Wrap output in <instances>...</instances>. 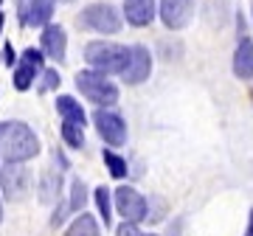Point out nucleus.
Segmentation results:
<instances>
[{"mask_svg": "<svg viewBox=\"0 0 253 236\" xmlns=\"http://www.w3.org/2000/svg\"><path fill=\"white\" fill-rule=\"evenodd\" d=\"M0 155L9 163H26L40 155V138L26 121H6L0 124Z\"/></svg>", "mask_w": 253, "mask_h": 236, "instance_id": "1", "label": "nucleus"}, {"mask_svg": "<svg viewBox=\"0 0 253 236\" xmlns=\"http://www.w3.org/2000/svg\"><path fill=\"white\" fill-rule=\"evenodd\" d=\"M84 62L90 65L93 71H101L113 76V73H124L126 62H129V48L118 45V42H107V39H96L84 45Z\"/></svg>", "mask_w": 253, "mask_h": 236, "instance_id": "2", "label": "nucleus"}, {"mask_svg": "<svg viewBox=\"0 0 253 236\" xmlns=\"http://www.w3.org/2000/svg\"><path fill=\"white\" fill-rule=\"evenodd\" d=\"M76 87L87 101H93L96 107H113L118 101V84L110 82L107 73L101 71H79L76 73Z\"/></svg>", "mask_w": 253, "mask_h": 236, "instance_id": "3", "label": "nucleus"}, {"mask_svg": "<svg viewBox=\"0 0 253 236\" xmlns=\"http://www.w3.org/2000/svg\"><path fill=\"white\" fill-rule=\"evenodd\" d=\"M79 26L99 31V34H118L124 26V14L113 3H90L79 14Z\"/></svg>", "mask_w": 253, "mask_h": 236, "instance_id": "4", "label": "nucleus"}, {"mask_svg": "<svg viewBox=\"0 0 253 236\" xmlns=\"http://www.w3.org/2000/svg\"><path fill=\"white\" fill-rule=\"evenodd\" d=\"M0 189L6 200H23L31 189V172L23 163H6L0 169Z\"/></svg>", "mask_w": 253, "mask_h": 236, "instance_id": "5", "label": "nucleus"}, {"mask_svg": "<svg viewBox=\"0 0 253 236\" xmlns=\"http://www.w3.org/2000/svg\"><path fill=\"white\" fill-rule=\"evenodd\" d=\"M42 59H45V51L40 48H26L17 59V68H14V90H28L34 79L42 73Z\"/></svg>", "mask_w": 253, "mask_h": 236, "instance_id": "6", "label": "nucleus"}, {"mask_svg": "<svg viewBox=\"0 0 253 236\" xmlns=\"http://www.w3.org/2000/svg\"><path fill=\"white\" fill-rule=\"evenodd\" d=\"M116 211L126 222H144L149 217V205H146L144 194L135 191L132 186H121L116 189Z\"/></svg>", "mask_w": 253, "mask_h": 236, "instance_id": "7", "label": "nucleus"}, {"mask_svg": "<svg viewBox=\"0 0 253 236\" xmlns=\"http://www.w3.org/2000/svg\"><path fill=\"white\" fill-rule=\"evenodd\" d=\"M93 124H96L99 135L104 138L107 146H124L126 144V124H124V118L118 116V113L101 107V110H96Z\"/></svg>", "mask_w": 253, "mask_h": 236, "instance_id": "8", "label": "nucleus"}, {"mask_svg": "<svg viewBox=\"0 0 253 236\" xmlns=\"http://www.w3.org/2000/svg\"><path fill=\"white\" fill-rule=\"evenodd\" d=\"M152 76V54L144 45H132L129 48V62H126L121 79L124 84H144Z\"/></svg>", "mask_w": 253, "mask_h": 236, "instance_id": "9", "label": "nucleus"}, {"mask_svg": "<svg viewBox=\"0 0 253 236\" xmlns=\"http://www.w3.org/2000/svg\"><path fill=\"white\" fill-rule=\"evenodd\" d=\"M158 11H161L163 26L169 31H180L194 17V0H161Z\"/></svg>", "mask_w": 253, "mask_h": 236, "instance_id": "10", "label": "nucleus"}, {"mask_svg": "<svg viewBox=\"0 0 253 236\" xmlns=\"http://www.w3.org/2000/svg\"><path fill=\"white\" fill-rule=\"evenodd\" d=\"M40 48L45 51L48 59L62 62L65 54H68V34H65V28L48 23V26L42 28V37H40Z\"/></svg>", "mask_w": 253, "mask_h": 236, "instance_id": "11", "label": "nucleus"}, {"mask_svg": "<svg viewBox=\"0 0 253 236\" xmlns=\"http://www.w3.org/2000/svg\"><path fill=\"white\" fill-rule=\"evenodd\" d=\"M158 14V0H124V20L132 28H146Z\"/></svg>", "mask_w": 253, "mask_h": 236, "instance_id": "12", "label": "nucleus"}, {"mask_svg": "<svg viewBox=\"0 0 253 236\" xmlns=\"http://www.w3.org/2000/svg\"><path fill=\"white\" fill-rule=\"evenodd\" d=\"M54 3L56 0H26L23 6V23L26 26H48L51 17H54Z\"/></svg>", "mask_w": 253, "mask_h": 236, "instance_id": "13", "label": "nucleus"}, {"mask_svg": "<svg viewBox=\"0 0 253 236\" xmlns=\"http://www.w3.org/2000/svg\"><path fill=\"white\" fill-rule=\"evenodd\" d=\"M234 76L242 82H248L253 76V39H248V37L239 39V45L234 51Z\"/></svg>", "mask_w": 253, "mask_h": 236, "instance_id": "14", "label": "nucleus"}, {"mask_svg": "<svg viewBox=\"0 0 253 236\" xmlns=\"http://www.w3.org/2000/svg\"><path fill=\"white\" fill-rule=\"evenodd\" d=\"M56 110H59V116L62 121H76V124H87V116H84V107H82L79 101L73 99V96H59L56 99Z\"/></svg>", "mask_w": 253, "mask_h": 236, "instance_id": "15", "label": "nucleus"}, {"mask_svg": "<svg viewBox=\"0 0 253 236\" xmlns=\"http://www.w3.org/2000/svg\"><path fill=\"white\" fill-rule=\"evenodd\" d=\"M59 191H62V174L51 169L40 177V202H54L59 197Z\"/></svg>", "mask_w": 253, "mask_h": 236, "instance_id": "16", "label": "nucleus"}, {"mask_svg": "<svg viewBox=\"0 0 253 236\" xmlns=\"http://www.w3.org/2000/svg\"><path fill=\"white\" fill-rule=\"evenodd\" d=\"M65 236H101V231H99V222L93 219V214L84 211V214H79V217L68 225Z\"/></svg>", "mask_w": 253, "mask_h": 236, "instance_id": "17", "label": "nucleus"}, {"mask_svg": "<svg viewBox=\"0 0 253 236\" xmlns=\"http://www.w3.org/2000/svg\"><path fill=\"white\" fill-rule=\"evenodd\" d=\"M59 132H62V141L71 149H82L84 146V127L82 124H76V121H62Z\"/></svg>", "mask_w": 253, "mask_h": 236, "instance_id": "18", "label": "nucleus"}, {"mask_svg": "<svg viewBox=\"0 0 253 236\" xmlns=\"http://www.w3.org/2000/svg\"><path fill=\"white\" fill-rule=\"evenodd\" d=\"M93 197H96V208H99V214H101V222L110 225V219H113V200H110L107 186H99V189L93 191Z\"/></svg>", "mask_w": 253, "mask_h": 236, "instance_id": "19", "label": "nucleus"}, {"mask_svg": "<svg viewBox=\"0 0 253 236\" xmlns=\"http://www.w3.org/2000/svg\"><path fill=\"white\" fill-rule=\"evenodd\" d=\"M104 166L110 169V174H113L116 180L126 177V160H124L118 152H110V149H104Z\"/></svg>", "mask_w": 253, "mask_h": 236, "instance_id": "20", "label": "nucleus"}, {"mask_svg": "<svg viewBox=\"0 0 253 236\" xmlns=\"http://www.w3.org/2000/svg\"><path fill=\"white\" fill-rule=\"evenodd\" d=\"M84 200H87V189L82 180L71 183V211H82L84 208Z\"/></svg>", "mask_w": 253, "mask_h": 236, "instance_id": "21", "label": "nucleus"}, {"mask_svg": "<svg viewBox=\"0 0 253 236\" xmlns=\"http://www.w3.org/2000/svg\"><path fill=\"white\" fill-rule=\"evenodd\" d=\"M56 84H59V73H56L54 68H48V71H42V82H40V93H45V90H56Z\"/></svg>", "mask_w": 253, "mask_h": 236, "instance_id": "22", "label": "nucleus"}, {"mask_svg": "<svg viewBox=\"0 0 253 236\" xmlns=\"http://www.w3.org/2000/svg\"><path fill=\"white\" fill-rule=\"evenodd\" d=\"M116 236H144L141 234V228H138V222H121L118 225V231H116Z\"/></svg>", "mask_w": 253, "mask_h": 236, "instance_id": "23", "label": "nucleus"}, {"mask_svg": "<svg viewBox=\"0 0 253 236\" xmlns=\"http://www.w3.org/2000/svg\"><path fill=\"white\" fill-rule=\"evenodd\" d=\"M68 211H71V202H62V205H56V211H54V219H51V225L54 228H59L65 222V217H68Z\"/></svg>", "mask_w": 253, "mask_h": 236, "instance_id": "24", "label": "nucleus"}, {"mask_svg": "<svg viewBox=\"0 0 253 236\" xmlns=\"http://www.w3.org/2000/svg\"><path fill=\"white\" fill-rule=\"evenodd\" d=\"M3 56H6V62H9V65H14V51H11V45L3 48Z\"/></svg>", "mask_w": 253, "mask_h": 236, "instance_id": "25", "label": "nucleus"}, {"mask_svg": "<svg viewBox=\"0 0 253 236\" xmlns=\"http://www.w3.org/2000/svg\"><path fill=\"white\" fill-rule=\"evenodd\" d=\"M245 236H253V211H251V222H248V231H245Z\"/></svg>", "mask_w": 253, "mask_h": 236, "instance_id": "26", "label": "nucleus"}, {"mask_svg": "<svg viewBox=\"0 0 253 236\" xmlns=\"http://www.w3.org/2000/svg\"><path fill=\"white\" fill-rule=\"evenodd\" d=\"M3 23H6V17H3V11H0V34H3Z\"/></svg>", "mask_w": 253, "mask_h": 236, "instance_id": "27", "label": "nucleus"}, {"mask_svg": "<svg viewBox=\"0 0 253 236\" xmlns=\"http://www.w3.org/2000/svg\"><path fill=\"white\" fill-rule=\"evenodd\" d=\"M0 222H3V197H0Z\"/></svg>", "mask_w": 253, "mask_h": 236, "instance_id": "28", "label": "nucleus"}, {"mask_svg": "<svg viewBox=\"0 0 253 236\" xmlns=\"http://www.w3.org/2000/svg\"><path fill=\"white\" fill-rule=\"evenodd\" d=\"M56 3H73V0H56Z\"/></svg>", "mask_w": 253, "mask_h": 236, "instance_id": "29", "label": "nucleus"}, {"mask_svg": "<svg viewBox=\"0 0 253 236\" xmlns=\"http://www.w3.org/2000/svg\"><path fill=\"white\" fill-rule=\"evenodd\" d=\"M149 236H158V234H149Z\"/></svg>", "mask_w": 253, "mask_h": 236, "instance_id": "30", "label": "nucleus"}, {"mask_svg": "<svg viewBox=\"0 0 253 236\" xmlns=\"http://www.w3.org/2000/svg\"><path fill=\"white\" fill-rule=\"evenodd\" d=\"M0 3H3V0H0Z\"/></svg>", "mask_w": 253, "mask_h": 236, "instance_id": "31", "label": "nucleus"}]
</instances>
